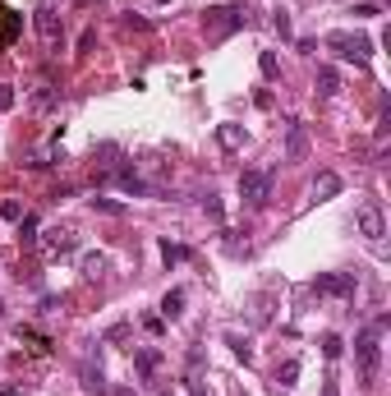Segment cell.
Returning a JSON list of instances; mask_svg holds the SVG:
<instances>
[{
  "instance_id": "6da1fadb",
  "label": "cell",
  "mask_w": 391,
  "mask_h": 396,
  "mask_svg": "<svg viewBox=\"0 0 391 396\" xmlns=\"http://www.w3.org/2000/svg\"><path fill=\"white\" fill-rule=\"evenodd\" d=\"M378 341H382L378 323L355 337V360H359V378H364V387H378V369H382V346Z\"/></svg>"
},
{
  "instance_id": "7a4b0ae2",
  "label": "cell",
  "mask_w": 391,
  "mask_h": 396,
  "mask_svg": "<svg viewBox=\"0 0 391 396\" xmlns=\"http://www.w3.org/2000/svg\"><path fill=\"white\" fill-rule=\"evenodd\" d=\"M249 5H212V10L202 14V28L207 37H230L235 28H249Z\"/></svg>"
},
{
  "instance_id": "3957f363",
  "label": "cell",
  "mask_w": 391,
  "mask_h": 396,
  "mask_svg": "<svg viewBox=\"0 0 391 396\" xmlns=\"http://www.w3.org/2000/svg\"><path fill=\"white\" fill-rule=\"evenodd\" d=\"M327 46L341 60H355V65H369V55H373V42L364 33H327Z\"/></svg>"
},
{
  "instance_id": "277c9868",
  "label": "cell",
  "mask_w": 391,
  "mask_h": 396,
  "mask_svg": "<svg viewBox=\"0 0 391 396\" xmlns=\"http://www.w3.org/2000/svg\"><path fill=\"white\" fill-rule=\"evenodd\" d=\"M33 28H37V37H42L46 51H60V42H65V19H60L56 5H42V10L33 14Z\"/></svg>"
},
{
  "instance_id": "5b68a950",
  "label": "cell",
  "mask_w": 391,
  "mask_h": 396,
  "mask_svg": "<svg viewBox=\"0 0 391 396\" xmlns=\"http://www.w3.org/2000/svg\"><path fill=\"white\" fill-rule=\"evenodd\" d=\"M239 198H244L249 208H263L272 198V171H244L239 176Z\"/></svg>"
},
{
  "instance_id": "8992f818",
  "label": "cell",
  "mask_w": 391,
  "mask_h": 396,
  "mask_svg": "<svg viewBox=\"0 0 391 396\" xmlns=\"http://www.w3.org/2000/svg\"><path fill=\"white\" fill-rule=\"evenodd\" d=\"M355 286H359L355 272H318V276H313V290H318V295L350 299V295H355Z\"/></svg>"
},
{
  "instance_id": "52a82bcc",
  "label": "cell",
  "mask_w": 391,
  "mask_h": 396,
  "mask_svg": "<svg viewBox=\"0 0 391 396\" xmlns=\"http://www.w3.org/2000/svg\"><path fill=\"white\" fill-rule=\"evenodd\" d=\"M359 235H364V240H382V235H387V217H382L378 203H364V208H359Z\"/></svg>"
},
{
  "instance_id": "ba28073f",
  "label": "cell",
  "mask_w": 391,
  "mask_h": 396,
  "mask_svg": "<svg viewBox=\"0 0 391 396\" xmlns=\"http://www.w3.org/2000/svg\"><path fill=\"white\" fill-rule=\"evenodd\" d=\"M42 249L51 253V258H60V253H74V249H78V231H74V226H56V231H46Z\"/></svg>"
},
{
  "instance_id": "9c48e42d",
  "label": "cell",
  "mask_w": 391,
  "mask_h": 396,
  "mask_svg": "<svg viewBox=\"0 0 391 396\" xmlns=\"http://www.w3.org/2000/svg\"><path fill=\"white\" fill-rule=\"evenodd\" d=\"M309 157V134L300 120H290V139H286V162H304Z\"/></svg>"
},
{
  "instance_id": "30bf717a",
  "label": "cell",
  "mask_w": 391,
  "mask_h": 396,
  "mask_svg": "<svg viewBox=\"0 0 391 396\" xmlns=\"http://www.w3.org/2000/svg\"><path fill=\"white\" fill-rule=\"evenodd\" d=\"M341 194V176L336 171H323V176L313 180V203H327V198Z\"/></svg>"
},
{
  "instance_id": "8fae6325",
  "label": "cell",
  "mask_w": 391,
  "mask_h": 396,
  "mask_svg": "<svg viewBox=\"0 0 391 396\" xmlns=\"http://www.w3.org/2000/svg\"><path fill=\"white\" fill-rule=\"evenodd\" d=\"M60 106V88L56 83H37L33 88V111H56Z\"/></svg>"
},
{
  "instance_id": "7c38bea8",
  "label": "cell",
  "mask_w": 391,
  "mask_h": 396,
  "mask_svg": "<svg viewBox=\"0 0 391 396\" xmlns=\"http://www.w3.org/2000/svg\"><path fill=\"white\" fill-rule=\"evenodd\" d=\"M313 88H318V97H336V92H341V74H336L332 65H323L318 78H313Z\"/></svg>"
},
{
  "instance_id": "4fadbf2b",
  "label": "cell",
  "mask_w": 391,
  "mask_h": 396,
  "mask_svg": "<svg viewBox=\"0 0 391 396\" xmlns=\"http://www.w3.org/2000/svg\"><path fill=\"white\" fill-rule=\"evenodd\" d=\"M120 189H124V194H138V198H147V194H152V185H147V180L138 176L134 166H124V171H120Z\"/></svg>"
},
{
  "instance_id": "5bb4252c",
  "label": "cell",
  "mask_w": 391,
  "mask_h": 396,
  "mask_svg": "<svg viewBox=\"0 0 391 396\" xmlns=\"http://www.w3.org/2000/svg\"><path fill=\"white\" fill-rule=\"evenodd\" d=\"M19 28H23V14H14V10H0V46H10L14 37H19Z\"/></svg>"
},
{
  "instance_id": "9a60e30c",
  "label": "cell",
  "mask_w": 391,
  "mask_h": 396,
  "mask_svg": "<svg viewBox=\"0 0 391 396\" xmlns=\"http://www.w3.org/2000/svg\"><path fill=\"white\" fill-rule=\"evenodd\" d=\"M134 369H138V374H156V369H161V351H156V346H143V351H138L134 355Z\"/></svg>"
},
{
  "instance_id": "2e32d148",
  "label": "cell",
  "mask_w": 391,
  "mask_h": 396,
  "mask_svg": "<svg viewBox=\"0 0 391 396\" xmlns=\"http://www.w3.org/2000/svg\"><path fill=\"white\" fill-rule=\"evenodd\" d=\"M106 267H111V258H106V253H88V258H83V281H101V276H106Z\"/></svg>"
},
{
  "instance_id": "e0dca14e",
  "label": "cell",
  "mask_w": 391,
  "mask_h": 396,
  "mask_svg": "<svg viewBox=\"0 0 391 396\" xmlns=\"http://www.w3.org/2000/svg\"><path fill=\"white\" fill-rule=\"evenodd\" d=\"M37 240H42V235H37V212H23L19 217V244L23 249H33Z\"/></svg>"
},
{
  "instance_id": "ac0fdd59",
  "label": "cell",
  "mask_w": 391,
  "mask_h": 396,
  "mask_svg": "<svg viewBox=\"0 0 391 396\" xmlns=\"http://www.w3.org/2000/svg\"><path fill=\"white\" fill-rule=\"evenodd\" d=\"M216 139H221V148H244V129H239V125H221V129H216Z\"/></svg>"
},
{
  "instance_id": "d6986e66",
  "label": "cell",
  "mask_w": 391,
  "mask_h": 396,
  "mask_svg": "<svg viewBox=\"0 0 391 396\" xmlns=\"http://www.w3.org/2000/svg\"><path fill=\"white\" fill-rule=\"evenodd\" d=\"M78 378H83V387H88V392H106V378H101V369H92V364H83V369H78Z\"/></svg>"
},
{
  "instance_id": "ffe728a7",
  "label": "cell",
  "mask_w": 391,
  "mask_h": 396,
  "mask_svg": "<svg viewBox=\"0 0 391 396\" xmlns=\"http://www.w3.org/2000/svg\"><path fill=\"white\" fill-rule=\"evenodd\" d=\"M161 313H166V318H179V313H184V290H166V299H161Z\"/></svg>"
},
{
  "instance_id": "44dd1931",
  "label": "cell",
  "mask_w": 391,
  "mask_h": 396,
  "mask_svg": "<svg viewBox=\"0 0 391 396\" xmlns=\"http://www.w3.org/2000/svg\"><path fill=\"white\" fill-rule=\"evenodd\" d=\"M161 258H166V267H179L184 258H189V249H184V244H170V240H161Z\"/></svg>"
},
{
  "instance_id": "7402d4cb",
  "label": "cell",
  "mask_w": 391,
  "mask_h": 396,
  "mask_svg": "<svg viewBox=\"0 0 391 396\" xmlns=\"http://www.w3.org/2000/svg\"><path fill=\"white\" fill-rule=\"evenodd\" d=\"M88 203H92V212H106V217H120V212H124L120 203H115V198H101V194H92Z\"/></svg>"
},
{
  "instance_id": "603a6c76",
  "label": "cell",
  "mask_w": 391,
  "mask_h": 396,
  "mask_svg": "<svg viewBox=\"0 0 391 396\" xmlns=\"http://www.w3.org/2000/svg\"><path fill=\"white\" fill-rule=\"evenodd\" d=\"M341 351H346V341H341L336 332H327V337H323V355H327V360H341Z\"/></svg>"
},
{
  "instance_id": "cb8c5ba5",
  "label": "cell",
  "mask_w": 391,
  "mask_h": 396,
  "mask_svg": "<svg viewBox=\"0 0 391 396\" xmlns=\"http://www.w3.org/2000/svg\"><path fill=\"white\" fill-rule=\"evenodd\" d=\"M19 341H33V351H51V341H46L42 332H33V327H19Z\"/></svg>"
},
{
  "instance_id": "d4e9b609",
  "label": "cell",
  "mask_w": 391,
  "mask_h": 396,
  "mask_svg": "<svg viewBox=\"0 0 391 396\" xmlns=\"http://www.w3.org/2000/svg\"><path fill=\"white\" fill-rule=\"evenodd\" d=\"M258 69H263V78H276L281 74V65H276V55H272V51L258 55Z\"/></svg>"
},
{
  "instance_id": "484cf974",
  "label": "cell",
  "mask_w": 391,
  "mask_h": 396,
  "mask_svg": "<svg viewBox=\"0 0 391 396\" xmlns=\"http://www.w3.org/2000/svg\"><path fill=\"white\" fill-rule=\"evenodd\" d=\"M0 217H5V221H19V217H23V203H19V198H10V203H0Z\"/></svg>"
},
{
  "instance_id": "4316f807",
  "label": "cell",
  "mask_w": 391,
  "mask_h": 396,
  "mask_svg": "<svg viewBox=\"0 0 391 396\" xmlns=\"http://www.w3.org/2000/svg\"><path fill=\"white\" fill-rule=\"evenodd\" d=\"M202 212H207L212 221H221V198H216V194H207V198H202Z\"/></svg>"
},
{
  "instance_id": "83f0119b",
  "label": "cell",
  "mask_w": 391,
  "mask_h": 396,
  "mask_svg": "<svg viewBox=\"0 0 391 396\" xmlns=\"http://www.w3.org/2000/svg\"><path fill=\"white\" fill-rule=\"evenodd\" d=\"M272 28H276L281 37H290V14H286V10H276V19H272Z\"/></svg>"
},
{
  "instance_id": "f1b7e54d",
  "label": "cell",
  "mask_w": 391,
  "mask_h": 396,
  "mask_svg": "<svg viewBox=\"0 0 391 396\" xmlns=\"http://www.w3.org/2000/svg\"><path fill=\"white\" fill-rule=\"evenodd\" d=\"M92 46H97V33H92V28H83V37H78V55H88Z\"/></svg>"
},
{
  "instance_id": "f546056e",
  "label": "cell",
  "mask_w": 391,
  "mask_h": 396,
  "mask_svg": "<svg viewBox=\"0 0 391 396\" xmlns=\"http://www.w3.org/2000/svg\"><path fill=\"white\" fill-rule=\"evenodd\" d=\"M230 346H235V355H239V360H253V346H249V341H239V337H230Z\"/></svg>"
},
{
  "instance_id": "4dcf8cb0",
  "label": "cell",
  "mask_w": 391,
  "mask_h": 396,
  "mask_svg": "<svg viewBox=\"0 0 391 396\" xmlns=\"http://www.w3.org/2000/svg\"><path fill=\"white\" fill-rule=\"evenodd\" d=\"M0 111H14V88L10 83H0Z\"/></svg>"
},
{
  "instance_id": "1f68e13d",
  "label": "cell",
  "mask_w": 391,
  "mask_h": 396,
  "mask_svg": "<svg viewBox=\"0 0 391 396\" xmlns=\"http://www.w3.org/2000/svg\"><path fill=\"white\" fill-rule=\"evenodd\" d=\"M295 378H300V364H295V360H290V364H286V369H281V383L290 387V383H295Z\"/></svg>"
},
{
  "instance_id": "d6a6232c",
  "label": "cell",
  "mask_w": 391,
  "mask_h": 396,
  "mask_svg": "<svg viewBox=\"0 0 391 396\" xmlns=\"http://www.w3.org/2000/svg\"><path fill=\"white\" fill-rule=\"evenodd\" d=\"M253 106L267 111V106H272V92H267V88H258V92H253Z\"/></svg>"
},
{
  "instance_id": "836d02e7",
  "label": "cell",
  "mask_w": 391,
  "mask_h": 396,
  "mask_svg": "<svg viewBox=\"0 0 391 396\" xmlns=\"http://www.w3.org/2000/svg\"><path fill=\"white\" fill-rule=\"evenodd\" d=\"M0 396H23V387L19 383H0Z\"/></svg>"
},
{
  "instance_id": "e575fe53",
  "label": "cell",
  "mask_w": 391,
  "mask_h": 396,
  "mask_svg": "<svg viewBox=\"0 0 391 396\" xmlns=\"http://www.w3.org/2000/svg\"><path fill=\"white\" fill-rule=\"evenodd\" d=\"M323 396H341V392H336V383H327V387H323Z\"/></svg>"
},
{
  "instance_id": "d590c367",
  "label": "cell",
  "mask_w": 391,
  "mask_h": 396,
  "mask_svg": "<svg viewBox=\"0 0 391 396\" xmlns=\"http://www.w3.org/2000/svg\"><path fill=\"white\" fill-rule=\"evenodd\" d=\"M115 396H138V392H129V387H120V392H115Z\"/></svg>"
},
{
  "instance_id": "8d00e7d4",
  "label": "cell",
  "mask_w": 391,
  "mask_h": 396,
  "mask_svg": "<svg viewBox=\"0 0 391 396\" xmlns=\"http://www.w3.org/2000/svg\"><path fill=\"white\" fill-rule=\"evenodd\" d=\"M161 396H175V392H161Z\"/></svg>"
},
{
  "instance_id": "74e56055",
  "label": "cell",
  "mask_w": 391,
  "mask_h": 396,
  "mask_svg": "<svg viewBox=\"0 0 391 396\" xmlns=\"http://www.w3.org/2000/svg\"><path fill=\"white\" fill-rule=\"evenodd\" d=\"M156 5H166V0H156Z\"/></svg>"
},
{
  "instance_id": "f35d334b",
  "label": "cell",
  "mask_w": 391,
  "mask_h": 396,
  "mask_svg": "<svg viewBox=\"0 0 391 396\" xmlns=\"http://www.w3.org/2000/svg\"><path fill=\"white\" fill-rule=\"evenodd\" d=\"M0 309H5V304H0Z\"/></svg>"
}]
</instances>
